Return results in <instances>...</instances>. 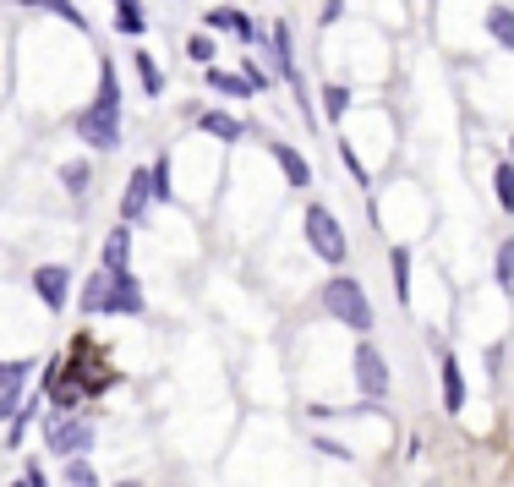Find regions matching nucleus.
I'll list each match as a JSON object with an SVG mask.
<instances>
[{"mask_svg":"<svg viewBox=\"0 0 514 487\" xmlns=\"http://www.w3.org/2000/svg\"><path fill=\"white\" fill-rule=\"evenodd\" d=\"M77 137H83L88 148H99V154L121 148V77H115V61L99 66V94H93V104H83V115H77Z\"/></svg>","mask_w":514,"mask_h":487,"instance_id":"1","label":"nucleus"},{"mask_svg":"<svg viewBox=\"0 0 514 487\" xmlns=\"http://www.w3.org/2000/svg\"><path fill=\"white\" fill-rule=\"evenodd\" d=\"M93 438H99V433H93V422L83 411H55L50 422H44V449H50L61 466H66V460H88Z\"/></svg>","mask_w":514,"mask_h":487,"instance_id":"2","label":"nucleus"},{"mask_svg":"<svg viewBox=\"0 0 514 487\" xmlns=\"http://www.w3.org/2000/svg\"><path fill=\"white\" fill-rule=\"evenodd\" d=\"M323 312H329L334 323H345V329H356V334L372 329V301L361 291V280H350V274H334V280L323 285Z\"/></svg>","mask_w":514,"mask_h":487,"instance_id":"3","label":"nucleus"},{"mask_svg":"<svg viewBox=\"0 0 514 487\" xmlns=\"http://www.w3.org/2000/svg\"><path fill=\"white\" fill-rule=\"evenodd\" d=\"M301 230H307V241H312V252H318L323 263H340L350 258V247H345V225L329 214L323 203H307V214H301Z\"/></svg>","mask_w":514,"mask_h":487,"instance_id":"4","label":"nucleus"},{"mask_svg":"<svg viewBox=\"0 0 514 487\" xmlns=\"http://www.w3.org/2000/svg\"><path fill=\"white\" fill-rule=\"evenodd\" d=\"M356 389H361V400H372V405H383L389 400V389H394V373H389V362H383V351L372 340H361L356 345Z\"/></svg>","mask_w":514,"mask_h":487,"instance_id":"5","label":"nucleus"},{"mask_svg":"<svg viewBox=\"0 0 514 487\" xmlns=\"http://www.w3.org/2000/svg\"><path fill=\"white\" fill-rule=\"evenodd\" d=\"M104 312H115V318H137L143 312V285H137V274H110L104 269Z\"/></svg>","mask_w":514,"mask_h":487,"instance_id":"6","label":"nucleus"},{"mask_svg":"<svg viewBox=\"0 0 514 487\" xmlns=\"http://www.w3.org/2000/svg\"><path fill=\"white\" fill-rule=\"evenodd\" d=\"M33 296H39L50 312H61L66 301H72V269H61V263H39V269H33Z\"/></svg>","mask_w":514,"mask_h":487,"instance_id":"7","label":"nucleus"},{"mask_svg":"<svg viewBox=\"0 0 514 487\" xmlns=\"http://www.w3.org/2000/svg\"><path fill=\"white\" fill-rule=\"evenodd\" d=\"M148 203H154V170H132V181H126L121 192V225H137V219L148 214Z\"/></svg>","mask_w":514,"mask_h":487,"instance_id":"8","label":"nucleus"},{"mask_svg":"<svg viewBox=\"0 0 514 487\" xmlns=\"http://www.w3.org/2000/svg\"><path fill=\"white\" fill-rule=\"evenodd\" d=\"M203 22H208L214 33H236L241 44H257V22L247 17V11H236V6H208Z\"/></svg>","mask_w":514,"mask_h":487,"instance_id":"9","label":"nucleus"},{"mask_svg":"<svg viewBox=\"0 0 514 487\" xmlns=\"http://www.w3.org/2000/svg\"><path fill=\"white\" fill-rule=\"evenodd\" d=\"M438 373H443V411L460 416L465 411V373H460V362H454L443 345H438Z\"/></svg>","mask_w":514,"mask_h":487,"instance_id":"10","label":"nucleus"},{"mask_svg":"<svg viewBox=\"0 0 514 487\" xmlns=\"http://www.w3.org/2000/svg\"><path fill=\"white\" fill-rule=\"evenodd\" d=\"M268 154L279 159V170H285V181H290L296 192H307V187H312V165H307V159H301L290 143H268Z\"/></svg>","mask_w":514,"mask_h":487,"instance_id":"11","label":"nucleus"},{"mask_svg":"<svg viewBox=\"0 0 514 487\" xmlns=\"http://www.w3.org/2000/svg\"><path fill=\"white\" fill-rule=\"evenodd\" d=\"M274 66H279V77L296 88V99L307 94V88H301V66H296V55H290V28L285 22H274Z\"/></svg>","mask_w":514,"mask_h":487,"instance_id":"12","label":"nucleus"},{"mask_svg":"<svg viewBox=\"0 0 514 487\" xmlns=\"http://www.w3.org/2000/svg\"><path fill=\"white\" fill-rule=\"evenodd\" d=\"M104 269H110V274L132 269V236H126V225H115L110 236H104Z\"/></svg>","mask_w":514,"mask_h":487,"instance_id":"13","label":"nucleus"},{"mask_svg":"<svg viewBox=\"0 0 514 487\" xmlns=\"http://www.w3.org/2000/svg\"><path fill=\"white\" fill-rule=\"evenodd\" d=\"M197 126H203L208 137H219V143H236V137L247 132V126H241L236 115H225V110H203V115H197Z\"/></svg>","mask_w":514,"mask_h":487,"instance_id":"14","label":"nucleus"},{"mask_svg":"<svg viewBox=\"0 0 514 487\" xmlns=\"http://www.w3.org/2000/svg\"><path fill=\"white\" fill-rule=\"evenodd\" d=\"M110 6H115V33H132V39H137V33L148 28L143 0H110Z\"/></svg>","mask_w":514,"mask_h":487,"instance_id":"15","label":"nucleus"},{"mask_svg":"<svg viewBox=\"0 0 514 487\" xmlns=\"http://www.w3.org/2000/svg\"><path fill=\"white\" fill-rule=\"evenodd\" d=\"M487 33H493V39L514 55V11L509 6H487Z\"/></svg>","mask_w":514,"mask_h":487,"instance_id":"16","label":"nucleus"},{"mask_svg":"<svg viewBox=\"0 0 514 487\" xmlns=\"http://www.w3.org/2000/svg\"><path fill=\"white\" fill-rule=\"evenodd\" d=\"M132 61H137V83H143V94H165V72H159V61H154V55H148V50H137Z\"/></svg>","mask_w":514,"mask_h":487,"instance_id":"17","label":"nucleus"},{"mask_svg":"<svg viewBox=\"0 0 514 487\" xmlns=\"http://www.w3.org/2000/svg\"><path fill=\"white\" fill-rule=\"evenodd\" d=\"M22 6H39V11H50V17H61V22H72V28L88 33V17L77 11V0H22Z\"/></svg>","mask_w":514,"mask_h":487,"instance_id":"18","label":"nucleus"},{"mask_svg":"<svg viewBox=\"0 0 514 487\" xmlns=\"http://www.w3.org/2000/svg\"><path fill=\"white\" fill-rule=\"evenodd\" d=\"M208 88H219V94H230V99H247V94H257V88L247 83V77L219 72V66H208Z\"/></svg>","mask_w":514,"mask_h":487,"instance_id":"19","label":"nucleus"},{"mask_svg":"<svg viewBox=\"0 0 514 487\" xmlns=\"http://www.w3.org/2000/svg\"><path fill=\"white\" fill-rule=\"evenodd\" d=\"M33 367H39V362H0V394H22Z\"/></svg>","mask_w":514,"mask_h":487,"instance_id":"20","label":"nucleus"},{"mask_svg":"<svg viewBox=\"0 0 514 487\" xmlns=\"http://www.w3.org/2000/svg\"><path fill=\"white\" fill-rule=\"evenodd\" d=\"M389 269H394V296L411 301V252L394 247V252H389Z\"/></svg>","mask_w":514,"mask_h":487,"instance_id":"21","label":"nucleus"},{"mask_svg":"<svg viewBox=\"0 0 514 487\" xmlns=\"http://www.w3.org/2000/svg\"><path fill=\"white\" fill-rule=\"evenodd\" d=\"M61 487H104V482H99V471H93L88 460H66V466H61Z\"/></svg>","mask_w":514,"mask_h":487,"instance_id":"22","label":"nucleus"},{"mask_svg":"<svg viewBox=\"0 0 514 487\" xmlns=\"http://www.w3.org/2000/svg\"><path fill=\"white\" fill-rule=\"evenodd\" d=\"M493 192H498V208L514 214V165H498L493 170Z\"/></svg>","mask_w":514,"mask_h":487,"instance_id":"23","label":"nucleus"},{"mask_svg":"<svg viewBox=\"0 0 514 487\" xmlns=\"http://www.w3.org/2000/svg\"><path fill=\"white\" fill-rule=\"evenodd\" d=\"M61 181H66V192H72V197H83L88 181H93V170L83 165V159H72V165H61Z\"/></svg>","mask_w":514,"mask_h":487,"instance_id":"24","label":"nucleus"},{"mask_svg":"<svg viewBox=\"0 0 514 487\" xmlns=\"http://www.w3.org/2000/svg\"><path fill=\"white\" fill-rule=\"evenodd\" d=\"M498 291L514 296V241H504V247H498Z\"/></svg>","mask_w":514,"mask_h":487,"instance_id":"25","label":"nucleus"},{"mask_svg":"<svg viewBox=\"0 0 514 487\" xmlns=\"http://www.w3.org/2000/svg\"><path fill=\"white\" fill-rule=\"evenodd\" d=\"M83 312H104V269L83 280Z\"/></svg>","mask_w":514,"mask_h":487,"instance_id":"26","label":"nucleus"},{"mask_svg":"<svg viewBox=\"0 0 514 487\" xmlns=\"http://www.w3.org/2000/svg\"><path fill=\"white\" fill-rule=\"evenodd\" d=\"M186 55H192V61H203V66H214V61H219V55H214V39H208V33L186 39Z\"/></svg>","mask_w":514,"mask_h":487,"instance_id":"27","label":"nucleus"},{"mask_svg":"<svg viewBox=\"0 0 514 487\" xmlns=\"http://www.w3.org/2000/svg\"><path fill=\"white\" fill-rule=\"evenodd\" d=\"M345 104H350V88H340V83H334V88H323V110H329L334 121L345 115Z\"/></svg>","mask_w":514,"mask_h":487,"instance_id":"28","label":"nucleus"},{"mask_svg":"<svg viewBox=\"0 0 514 487\" xmlns=\"http://www.w3.org/2000/svg\"><path fill=\"white\" fill-rule=\"evenodd\" d=\"M17 411H22V394H0V422H11Z\"/></svg>","mask_w":514,"mask_h":487,"instance_id":"29","label":"nucleus"},{"mask_svg":"<svg viewBox=\"0 0 514 487\" xmlns=\"http://www.w3.org/2000/svg\"><path fill=\"white\" fill-rule=\"evenodd\" d=\"M22 482H28V487H50V477L39 471V460H28V471H22Z\"/></svg>","mask_w":514,"mask_h":487,"instance_id":"30","label":"nucleus"},{"mask_svg":"<svg viewBox=\"0 0 514 487\" xmlns=\"http://www.w3.org/2000/svg\"><path fill=\"white\" fill-rule=\"evenodd\" d=\"M340 6H345V0H329V6H323V22H334V17H340Z\"/></svg>","mask_w":514,"mask_h":487,"instance_id":"31","label":"nucleus"},{"mask_svg":"<svg viewBox=\"0 0 514 487\" xmlns=\"http://www.w3.org/2000/svg\"><path fill=\"white\" fill-rule=\"evenodd\" d=\"M115 487H143V482H115Z\"/></svg>","mask_w":514,"mask_h":487,"instance_id":"32","label":"nucleus"},{"mask_svg":"<svg viewBox=\"0 0 514 487\" xmlns=\"http://www.w3.org/2000/svg\"><path fill=\"white\" fill-rule=\"evenodd\" d=\"M11 487H28V482H11Z\"/></svg>","mask_w":514,"mask_h":487,"instance_id":"33","label":"nucleus"},{"mask_svg":"<svg viewBox=\"0 0 514 487\" xmlns=\"http://www.w3.org/2000/svg\"><path fill=\"white\" fill-rule=\"evenodd\" d=\"M509 148H514V137H509Z\"/></svg>","mask_w":514,"mask_h":487,"instance_id":"34","label":"nucleus"}]
</instances>
